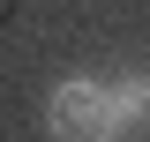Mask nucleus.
I'll return each instance as SVG.
<instances>
[{
    "mask_svg": "<svg viewBox=\"0 0 150 142\" xmlns=\"http://www.w3.org/2000/svg\"><path fill=\"white\" fill-rule=\"evenodd\" d=\"M45 127H53V142H128L98 75H68L53 90V105H45Z\"/></svg>",
    "mask_w": 150,
    "mask_h": 142,
    "instance_id": "obj_1",
    "label": "nucleus"
},
{
    "mask_svg": "<svg viewBox=\"0 0 150 142\" xmlns=\"http://www.w3.org/2000/svg\"><path fill=\"white\" fill-rule=\"evenodd\" d=\"M105 97H112V120H120V135H143V127H150V75H143V67L112 75V82H105Z\"/></svg>",
    "mask_w": 150,
    "mask_h": 142,
    "instance_id": "obj_2",
    "label": "nucleus"
}]
</instances>
